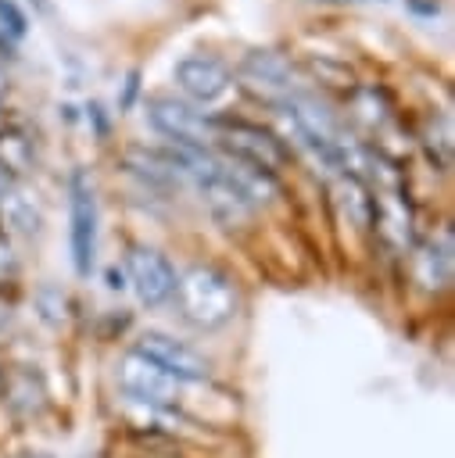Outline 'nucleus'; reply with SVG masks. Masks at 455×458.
Returning <instances> with one entry per match:
<instances>
[{"label":"nucleus","instance_id":"4be33fe9","mask_svg":"<svg viewBox=\"0 0 455 458\" xmlns=\"http://www.w3.org/2000/svg\"><path fill=\"white\" fill-rule=\"evenodd\" d=\"M4 93H7V75L0 72V104H4Z\"/></svg>","mask_w":455,"mask_h":458},{"label":"nucleus","instance_id":"dca6fc26","mask_svg":"<svg viewBox=\"0 0 455 458\" xmlns=\"http://www.w3.org/2000/svg\"><path fill=\"white\" fill-rule=\"evenodd\" d=\"M312 72H315V79L319 82H326V86H333V89H340V93H351L355 89V75L348 72V68H340V64H333V61H312Z\"/></svg>","mask_w":455,"mask_h":458},{"label":"nucleus","instance_id":"a211bd4d","mask_svg":"<svg viewBox=\"0 0 455 458\" xmlns=\"http://www.w3.org/2000/svg\"><path fill=\"white\" fill-rule=\"evenodd\" d=\"M11 272H14V254H11V243L0 236V283H4Z\"/></svg>","mask_w":455,"mask_h":458},{"label":"nucleus","instance_id":"0eeeda50","mask_svg":"<svg viewBox=\"0 0 455 458\" xmlns=\"http://www.w3.org/2000/svg\"><path fill=\"white\" fill-rule=\"evenodd\" d=\"M125 272H129V283H133L140 304H147V308L165 304L172 297V290H176V268L154 247L133 243L129 254H125Z\"/></svg>","mask_w":455,"mask_h":458},{"label":"nucleus","instance_id":"4468645a","mask_svg":"<svg viewBox=\"0 0 455 458\" xmlns=\"http://www.w3.org/2000/svg\"><path fill=\"white\" fill-rule=\"evenodd\" d=\"M0 215H4V222H7L11 229H18V233H25V236H32V233L39 229V211H36V204H32L29 197H21L18 190H7V193L0 197Z\"/></svg>","mask_w":455,"mask_h":458},{"label":"nucleus","instance_id":"9b49d317","mask_svg":"<svg viewBox=\"0 0 455 458\" xmlns=\"http://www.w3.org/2000/svg\"><path fill=\"white\" fill-rule=\"evenodd\" d=\"M412 276L426 290H441L451 279V240H448V233H444L441 243L430 240V243L416 247V254H412Z\"/></svg>","mask_w":455,"mask_h":458},{"label":"nucleus","instance_id":"f257e3e1","mask_svg":"<svg viewBox=\"0 0 455 458\" xmlns=\"http://www.w3.org/2000/svg\"><path fill=\"white\" fill-rule=\"evenodd\" d=\"M172 297H176L179 315L197 329H219L240 308V290L233 276L215 265H193L183 276H176Z\"/></svg>","mask_w":455,"mask_h":458},{"label":"nucleus","instance_id":"6ab92c4d","mask_svg":"<svg viewBox=\"0 0 455 458\" xmlns=\"http://www.w3.org/2000/svg\"><path fill=\"white\" fill-rule=\"evenodd\" d=\"M136 72H129V79H125V97H122V107H129L133 104V97H136Z\"/></svg>","mask_w":455,"mask_h":458},{"label":"nucleus","instance_id":"f8f14e48","mask_svg":"<svg viewBox=\"0 0 455 458\" xmlns=\"http://www.w3.org/2000/svg\"><path fill=\"white\" fill-rule=\"evenodd\" d=\"M333 193H337L340 211H344L358 229H369V225H373L376 197H373V190L365 186V179H362V175H340Z\"/></svg>","mask_w":455,"mask_h":458},{"label":"nucleus","instance_id":"423d86ee","mask_svg":"<svg viewBox=\"0 0 455 458\" xmlns=\"http://www.w3.org/2000/svg\"><path fill=\"white\" fill-rule=\"evenodd\" d=\"M133 351L143 354L147 361H154L158 369H165V372H168L172 379H179V383H197V379H208V372H211V365H208V358H204L201 351H193L190 344H183V340H176V336H168V333L147 329V333L136 340Z\"/></svg>","mask_w":455,"mask_h":458},{"label":"nucleus","instance_id":"20e7f679","mask_svg":"<svg viewBox=\"0 0 455 458\" xmlns=\"http://www.w3.org/2000/svg\"><path fill=\"white\" fill-rule=\"evenodd\" d=\"M115 379H118V390L133 404H143V408H172L179 397V379H172L165 369H158L154 361H147L136 351H129L118 361Z\"/></svg>","mask_w":455,"mask_h":458},{"label":"nucleus","instance_id":"2eb2a0df","mask_svg":"<svg viewBox=\"0 0 455 458\" xmlns=\"http://www.w3.org/2000/svg\"><path fill=\"white\" fill-rule=\"evenodd\" d=\"M32 165V143L14 132V129H0V168L11 172H25Z\"/></svg>","mask_w":455,"mask_h":458},{"label":"nucleus","instance_id":"ddd939ff","mask_svg":"<svg viewBox=\"0 0 455 458\" xmlns=\"http://www.w3.org/2000/svg\"><path fill=\"white\" fill-rule=\"evenodd\" d=\"M244 75L254 79V82H265V86H287L290 79V68L283 57L269 54V50H254L244 57Z\"/></svg>","mask_w":455,"mask_h":458},{"label":"nucleus","instance_id":"7ed1b4c3","mask_svg":"<svg viewBox=\"0 0 455 458\" xmlns=\"http://www.w3.org/2000/svg\"><path fill=\"white\" fill-rule=\"evenodd\" d=\"M68 243H72V265L79 276H90L97 258V193L86 179V172H72L68 179Z\"/></svg>","mask_w":455,"mask_h":458},{"label":"nucleus","instance_id":"39448f33","mask_svg":"<svg viewBox=\"0 0 455 458\" xmlns=\"http://www.w3.org/2000/svg\"><path fill=\"white\" fill-rule=\"evenodd\" d=\"M215 140L233 154V161L262 168V172H276L287 161V150L279 147V140L269 129L251 125V122H222L215 129Z\"/></svg>","mask_w":455,"mask_h":458},{"label":"nucleus","instance_id":"6e6552de","mask_svg":"<svg viewBox=\"0 0 455 458\" xmlns=\"http://www.w3.org/2000/svg\"><path fill=\"white\" fill-rule=\"evenodd\" d=\"M172 75H176V86L197 104H211L233 86L229 64L211 57V54H186L183 61H176Z\"/></svg>","mask_w":455,"mask_h":458},{"label":"nucleus","instance_id":"1a4fd4ad","mask_svg":"<svg viewBox=\"0 0 455 458\" xmlns=\"http://www.w3.org/2000/svg\"><path fill=\"white\" fill-rule=\"evenodd\" d=\"M197 186H201V193H204V200H208V208H211V215L222 222V225H244L247 218H251V211H254V204L240 193V186L229 179V172H226V165L219 161L204 179H197Z\"/></svg>","mask_w":455,"mask_h":458},{"label":"nucleus","instance_id":"5701e85b","mask_svg":"<svg viewBox=\"0 0 455 458\" xmlns=\"http://www.w3.org/2000/svg\"><path fill=\"white\" fill-rule=\"evenodd\" d=\"M326 4H351V0H326Z\"/></svg>","mask_w":455,"mask_h":458},{"label":"nucleus","instance_id":"393cba45","mask_svg":"<svg viewBox=\"0 0 455 458\" xmlns=\"http://www.w3.org/2000/svg\"><path fill=\"white\" fill-rule=\"evenodd\" d=\"M0 129H4V125H0Z\"/></svg>","mask_w":455,"mask_h":458},{"label":"nucleus","instance_id":"f03ea898","mask_svg":"<svg viewBox=\"0 0 455 458\" xmlns=\"http://www.w3.org/2000/svg\"><path fill=\"white\" fill-rule=\"evenodd\" d=\"M147 122L176 147H208L219 129V122H211L204 111H197L193 104L176 100V97H150Z\"/></svg>","mask_w":455,"mask_h":458},{"label":"nucleus","instance_id":"aec40b11","mask_svg":"<svg viewBox=\"0 0 455 458\" xmlns=\"http://www.w3.org/2000/svg\"><path fill=\"white\" fill-rule=\"evenodd\" d=\"M11 322V304L7 301H0V333H4V326Z\"/></svg>","mask_w":455,"mask_h":458},{"label":"nucleus","instance_id":"f3484780","mask_svg":"<svg viewBox=\"0 0 455 458\" xmlns=\"http://www.w3.org/2000/svg\"><path fill=\"white\" fill-rule=\"evenodd\" d=\"M25 25H29L25 11L14 0H0V29H7L11 36H25Z\"/></svg>","mask_w":455,"mask_h":458},{"label":"nucleus","instance_id":"b1692460","mask_svg":"<svg viewBox=\"0 0 455 458\" xmlns=\"http://www.w3.org/2000/svg\"><path fill=\"white\" fill-rule=\"evenodd\" d=\"M0 386H4V372H0Z\"/></svg>","mask_w":455,"mask_h":458},{"label":"nucleus","instance_id":"412c9836","mask_svg":"<svg viewBox=\"0 0 455 458\" xmlns=\"http://www.w3.org/2000/svg\"><path fill=\"white\" fill-rule=\"evenodd\" d=\"M7 190H11V175H7V172H4V168H0V197H4V193H7Z\"/></svg>","mask_w":455,"mask_h":458},{"label":"nucleus","instance_id":"9d476101","mask_svg":"<svg viewBox=\"0 0 455 458\" xmlns=\"http://www.w3.org/2000/svg\"><path fill=\"white\" fill-rule=\"evenodd\" d=\"M373 197H376L373 225L380 229V236H383L391 247H398V250L412 247V208H408L405 193H401V190H380V193H373Z\"/></svg>","mask_w":455,"mask_h":458}]
</instances>
